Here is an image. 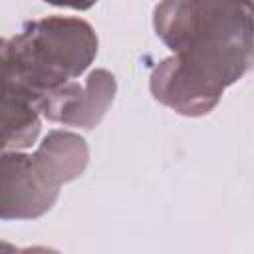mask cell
<instances>
[{
  "instance_id": "8",
  "label": "cell",
  "mask_w": 254,
  "mask_h": 254,
  "mask_svg": "<svg viewBox=\"0 0 254 254\" xmlns=\"http://www.w3.org/2000/svg\"><path fill=\"white\" fill-rule=\"evenodd\" d=\"M4 44H6V38H0V52H2V48H4Z\"/></svg>"
},
{
  "instance_id": "5",
  "label": "cell",
  "mask_w": 254,
  "mask_h": 254,
  "mask_svg": "<svg viewBox=\"0 0 254 254\" xmlns=\"http://www.w3.org/2000/svg\"><path fill=\"white\" fill-rule=\"evenodd\" d=\"M40 99L0 65V151L30 149L42 129Z\"/></svg>"
},
{
  "instance_id": "7",
  "label": "cell",
  "mask_w": 254,
  "mask_h": 254,
  "mask_svg": "<svg viewBox=\"0 0 254 254\" xmlns=\"http://www.w3.org/2000/svg\"><path fill=\"white\" fill-rule=\"evenodd\" d=\"M46 4L50 6H56V8H69V10H89L97 4V0H44Z\"/></svg>"
},
{
  "instance_id": "6",
  "label": "cell",
  "mask_w": 254,
  "mask_h": 254,
  "mask_svg": "<svg viewBox=\"0 0 254 254\" xmlns=\"http://www.w3.org/2000/svg\"><path fill=\"white\" fill-rule=\"evenodd\" d=\"M36 161L60 187L81 177L89 163V147L77 133L54 129L34 151Z\"/></svg>"
},
{
  "instance_id": "3",
  "label": "cell",
  "mask_w": 254,
  "mask_h": 254,
  "mask_svg": "<svg viewBox=\"0 0 254 254\" xmlns=\"http://www.w3.org/2000/svg\"><path fill=\"white\" fill-rule=\"evenodd\" d=\"M60 185L34 153L0 151V220H34L52 210Z\"/></svg>"
},
{
  "instance_id": "2",
  "label": "cell",
  "mask_w": 254,
  "mask_h": 254,
  "mask_svg": "<svg viewBox=\"0 0 254 254\" xmlns=\"http://www.w3.org/2000/svg\"><path fill=\"white\" fill-rule=\"evenodd\" d=\"M97 46L99 40L89 22L48 16L26 22L20 34L6 40L0 65L42 101L46 93L81 77L95 60Z\"/></svg>"
},
{
  "instance_id": "1",
  "label": "cell",
  "mask_w": 254,
  "mask_h": 254,
  "mask_svg": "<svg viewBox=\"0 0 254 254\" xmlns=\"http://www.w3.org/2000/svg\"><path fill=\"white\" fill-rule=\"evenodd\" d=\"M153 28L175 64L220 97L252 67V0H161Z\"/></svg>"
},
{
  "instance_id": "4",
  "label": "cell",
  "mask_w": 254,
  "mask_h": 254,
  "mask_svg": "<svg viewBox=\"0 0 254 254\" xmlns=\"http://www.w3.org/2000/svg\"><path fill=\"white\" fill-rule=\"evenodd\" d=\"M117 91L109 69H93L83 83L71 79L46 93L38 105L40 115L52 123L79 129H95L111 107Z\"/></svg>"
}]
</instances>
